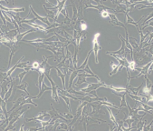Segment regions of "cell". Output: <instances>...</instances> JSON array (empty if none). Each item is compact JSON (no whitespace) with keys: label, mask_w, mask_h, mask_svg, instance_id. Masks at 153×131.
I'll list each match as a JSON object with an SVG mask.
<instances>
[{"label":"cell","mask_w":153,"mask_h":131,"mask_svg":"<svg viewBox=\"0 0 153 131\" xmlns=\"http://www.w3.org/2000/svg\"><path fill=\"white\" fill-rule=\"evenodd\" d=\"M1 17L2 18V21H3V22H4V25H6V21H5V19L4 18L3 15H2V14L1 15Z\"/></svg>","instance_id":"cell-43"},{"label":"cell","mask_w":153,"mask_h":131,"mask_svg":"<svg viewBox=\"0 0 153 131\" xmlns=\"http://www.w3.org/2000/svg\"><path fill=\"white\" fill-rule=\"evenodd\" d=\"M107 87H108V88H110V89H112V90H114V91H116L117 93H123V92H125V91H129L126 87H125V88L117 87L111 86V85H107Z\"/></svg>","instance_id":"cell-25"},{"label":"cell","mask_w":153,"mask_h":131,"mask_svg":"<svg viewBox=\"0 0 153 131\" xmlns=\"http://www.w3.org/2000/svg\"><path fill=\"white\" fill-rule=\"evenodd\" d=\"M83 71L84 72H85L88 73L89 74H91V75H92V76H94V77H96L97 79V80L99 81V82H101V80H100V79L98 77L97 75H96V74H94V73L91 72V70L90 67H89V64L87 63V65L85 66V68H84V69H83Z\"/></svg>","instance_id":"cell-23"},{"label":"cell","mask_w":153,"mask_h":131,"mask_svg":"<svg viewBox=\"0 0 153 131\" xmlns=\"http://www.w3.org/2000/svg\"><path fill=\"white\" fill-rule=\"evenodd\" d=\"M100 87H107V85L104 84V82H99V83H91L89 82L88 84L87 87L85 88H83V89H81L80 91L82 92V93H90L91 91H93V90H97Z\"/></svg>","instance_id":"cell-1"},{"label":"cell","mask_w":153,"mask_h":131,"mask_svg":"<svg viewBox=\"0 0 153 131\" xmlns=\"http://www.w3.org/2000/svg\"><path fill=\"white\" fill-rule=\"evenodd\" d=\"M55 69L57 70V75H58V76H59V77H60V79H62V83H63V89H64V90H65V76H66L67 74H65V73L62 72V71H61L59 69H58L57 66L55 67Z\"/></svg>","instance_id":"cell-18"},{"label":"cell","mask_w":153,"mask_h":131,"mask_svg":"<svg viewBox=\"0 0 153 131\" xmlns=\"http://www.w3.org/2000/svg\"><path fill=\"white\" fill-rule=\"evenodd\" d=\"M44 10H45L46 13V15H47V17H50V18H52V19H54V21H55V16H56V13H55L53 11H49V9H47L45 5H44Z\"/></svg>","instance_id":"cell-31"},{"label":"cell","mask_w":153,"mask_h":131,"mask_svg":"<svg viewBox=\"0 0 153 131\" xmlns=\"http://www.w3.org/2000/svg\"><path fill=\"white\" fill-rule=\"evenodd\" d=\"M68 130V126L65 123H63V122H60L59 124H57L56 126L55 127V130Z\"/></svg>","instance_id":"cell-29"},{"label":"cell","mask_w":153,"mask_h":131,"mask_svg":"<svg viewBox=\"0 0 153 131\" xmlns=\"http://www.w3.org/2000/svg\"><path fill=\"white\" fill-rule=\"evenodd\" d=\"M18 47H18V45H15L14 46L10 49V59H9V63H8V66H7V69H9V68H10L11 61H12V57L14 56L15 53L17 52Z\"/></svg>","instance_id":"cell-16"},{"label":"cell","mask_w":153,"mask_h":131,"mask_svg":"<svg viewBox=\"0 0 153 131\" xmlns=\"http://www.w3.org/2000/svg\"><path fill=\"white\" fill-rule=\"evenodd\" d=\"M23 126H24V124H23V122H22V126H21L20 130H23Z\"/></svg>","instance_id":"cell-44"},{"label":"cell","mask_w":153,"mask_h":131,"mask_svg":"<svg viewBox=\"0 0 153 131\" xmlns=\"http://www.w3.org/2000/svg\"><path fill=\"white\" fill-rule=\"evenodd\" d=\"M100 14H101L102 17H107L109 16V14H110V13H108V11L106 10H102L100 12Z\"/></svg>","instance_id":"cell-41"},{"label":"cell","mask_w":153,"mask_h":131,"mask_svg":"<svg viewBox=\"0 0 153 131\" xmlns=\"http://www.w3.org/2000/svg\"><path fill=\"white\" fill-rule=\"evenodd\" d=\"M125 17L127 18V23H128V24L134 25V26H136V27L137 28H139V26H138L137 24L139 23V21H141V20H142V18H144V16H142V17L141 18H140V19H139V21H137V22H135V21H134V20H133L131 17L129 16V13H125Z\"/></svg>","instance_id":"cell-17"},{"label":"cell","mask_w":153,"mask_h":131,"mask_svg":"<svg viewBox=\"0 0 153 131\" xmlns=\"http://www.w3.org/2000/svg\"><path fill=\"white\" fill-rule=\"evenodd\" d=\"M32 67H33V69L34 70H36V71H37L38 69H39V66H40V63H38V62H34L33 63V64H32Z\"/></svg>","instance_id":"cell-40"},{"label":"cell","mask_w":153,"mask_h":131,"mask_svg":"<svg viewBox=\"0 0 153 131\" xmlns=\"http://www.w3.org/2000/svg\"><path fill=\"white\" fill-rule=\"evenodd\" d=\"M49 90H52V87H48L46 86L45 85V83L43 82L42 83V89L39 90V93L37 96H33L34 97V99L36 98V99H39L41 97H42V94L44 93L45 91H49Z\"/></svg>","instance_id":"cell-12"},{"label":"cell","mask_w":153,"mask_h":131,"mask_svg":"<svg viewBox=\"0 0 153 131\" xmlns=\"http://www.w3.org/2000/svg\"><path fill=\"white\" fill-rule=\"evenodd\" d=\"M29 7H30V9L31 10V12L33 13V14H34L35 16H36V19H38L39 21L43 22V23H45V24L48 25L49 26H51L50 23H49V21H48V17H46H46H42V16L38 15V14L36 13L34 10V9H33V7H32V5H30Z\"/></svg>","instance_id":"cell-8"},{"label":"cell","mask_w":153,"mask_h":131,"mask_svg":"<svg viewBox=\"0 0 153 131\" xmlns=\"http://www.w3.org/2000/svg\"><path fill=\"white\" fill-rule=\"evenodd\" d=\"M92 52H93V50H92L89 51V53H88V55H87V58H86V59H85V61H84V62L83 63V64L81 66H79V67H78L77 69H84V68H85V66H86L87 65V63H88V60H89V58L91 53Z\"/></svg>","instance_id":"cell-33"},{"label":"cell","mask_w":153,"mask_h":131,"mask_svg":"<svg viewBox=\"0 0 153 131\" xmlns=\"http://www.w3.org/2000/svg\"><path fill=\"white\" fill-rule=\"evenodd\" d=\"M97 104H99V105H104V106H105L107 107H112V108H115V109H119L118 107L117 106H115V105H114V104H110V103H109V102H108V100H102V101H96Z\"/></svg>","instance_id":"cell-24"},{"label":"cell","mask_w":153,"mask_h":131,"mask_svg":"<svg viewBox=\"0 0 153 131\" xmlns=\"http://www.w3.org/2000/svg\"><path fill=\"white\" fill-rule=\"evenodd\" d=\"M13 81H14V80H13ZM13 81L11 82L10 87L9 88L8 91H7V93H6V94H5V96H4V98H3V100H5L6 102H7V101H8V100L10 99V98L11 96H12V88H13V86H14V83H13Z\"/></svg>","instance_id":"cell-20"},{"label":"cell","mask_w":153,"mask_h":131,"mask_svg":"<svg viewBox=\"0 0 153 131\" xmlns=\"http://www.w3.org/2000/svg\"><path fill=\"white\" fill-rule=\"evenodd\" d=\"M57 93H58L59 95H63V96L68 97V98H70L73 99V100H79L77 97H75L74 96H73L72 94H70V93H68L67 90H63V89H61V88L59 87L58 86H57Z\"/></svg>","instance_id":"cell-9"},{"label":"cell","mask_w":153,"mask_h":131,"mask_svg":"<svg viewBox=\"0 0 153 131\" xmlns=\"http://www.w3.org/2000/svg\"><path fill=\"white\" fill-rule=\"evenodd\" d=\"M28 86V82H23V84H21V85H19L16 86V88H17V89H20V90H23V91H25V93L27 94V96H30L29 93L27 91V87Z\"/></svg>","instance_id":"cell-22"},{"label":"cell","mask_w":153,"mask_h":131,"mask_svg":"<svg viewBox=\"0 0 153 131\" xmlns=\"http://www.w3.org/2000/svg\"><path fill=\"white\" fill-rule=\"evenodd\" d=\"M59 113L60 114L61 116H63V117H65L67 120L68 121L70 120H73V117H74L73 114H71L70 113H62V112H60V111H59Z\"/></svg>","instance_id":"cell-35"},{"label":"cell","mask_w":153,"mask_h":131,"mask_svg":"<svg viewBox=\"0 0 153 131\" xmlns=\"http://www.w3.org/2000/svg\"><path fill=\"white\" fill-rule=\"evenodd\" d=\"M100 36V34L99 33H96L94 34V39H93V52H94V55H95V61H96V63H99V61H98L97 55H98V51L99 50H101V47L99 45V41H98V38Z\"/></svg>","instance_id":"cell-2"},{"label":"cell","mask_w":153,"mask_h":131,"mask_svg":"<svg viewBox=\"0 0 153 131\" xmlns=\"http://www.w3.org/2000/svg\"><path fill=\"white\" fill-rule=\"evenodd\" d=\"M72 6H73V17L71 18L73 21H74L75 22H77V15H78V8L76 6L75 3L73 2V1H72Z\"/></svg>","instance_id":"cell-27"},{"label":"cell","mask_w":153,"mask_h":131,"mask_svg":"<svg viewBox=\"0 0 153 131\" xmlns=\"http://www.w3.org/2000/svg\"><path fill=\"white\" fill-rule=\"evenodd\" d=\"M28 25L31 26H32V27H34V28H36V29H37V30H40V31H44V32H45L46 34V33H47V31H48V30L46 29V28L43 27V26H40V25L35 24V23H28Z\"/></svg>","instance_id":"cell-26"},{"label":"cell","mask_w":153,"mask_h":131,"mask_svg":"<svg viewBox=\"0 0 153 131\" xmlns=\"http://www.w3.org/2000/svg\"><path fill=\"white\" fill-rule=\"evenodd\" d=\"M136 67V63H135L134 61H130L129 63V69H130L131 71H134L135 70V68Z\"/></svg>","instance_id":"cell-39"},{"label":"cell","mask_w":153,"mask_h":131,"mask_svg":"<svg viewBox=\"0 0 153 131\" xmlns=\"http://www.w3.org/2000/svg\"><path fill=\"white\" fill-rule=\"evenodd\" d=\"M9 31H10V29L9 28V26L7 25H2L1 26V34L2 35L6 34Z\"/></svg>","instance_id":"cell-36"},{"label":"cell","mask_w":153,"mask_h":131,"mask_svg":"<svg viewBox=\"0 0 153 131\" xmlns=\"http://www.w3.org/2000/svg\"><path fill=\"white\" fill-rule=\"evenodd\" d=\"M27 73H28V72L24 71L23 72L20 73L18 75H17V76H15V77H14V78L15 79H16V78H20V83H21L22 82V81H23V78L25 77V74H26Z\"/></svg>","instance_id":"cell-37"},{"label":"cell","mask_w":153,"mask_h":131,"mask_svg":"<svg viewBox=\"0 0 153 131\" xmlns=\"http://www.w3.org/2000/svg\"><path fill=\"white\" fill-rule=\"evenodd\" d=\"M29 61H25V62H20L17 64V68H21V69H25L28 65L29 64Z\"/></svg>","instance_id":"cell-38"},{"label":"cell","mask_w":153,"mask_h":131,"mask_svg":"<svg viewBox=\"0 0 153 131\" xmlns=\"http://www.w3.org/2000/svg\"><path fill=\"white\" fill-rule=\"evenodd\" d=\"M1 10H4L7 11V12H12L13 11L15 13H21V12H23L25 11L24 7H18V8H6V7H3L2 4H1Z\"/></svg>","instance_id":"cell-15"},{"label":"cell","mask_w":153,"mask_h":131,"mask_svg":"<svg viewBox=\"0 0 153 131\" xmlns=\"http://www.w3.org/2000/svg\"><path fill=\"white\" fill-rule=\"evenodd\" d=\"M2 15H3L4 16V17H5V19H6V20H7V21H9V22H10V23H12V20H10L11 18H10V17H7V15H6V14L4 13L3 11H2Z\"/></svg>","instance_id":"cell-42"},{"label":"cell","mask_w":153,"mask_h":131,"mask_svg":"<svg viewBox=\"0 0 153 131\" xmlns=\"http://www.w3.org/2000/svg\"><path fill=\"white\" fill-rule=\"evenodd\" d=\"M33 99H34V97L31 96H25V98L23 99V100L22 101V103L20 105V106H24L25 104H33L34 106L37 107L38 105L33 102V100H32Z\"/></svg>","instance_id":"cell-14"},{"label":"cell","mask_w":153,"mask_h":131,"mask_svg":"<svg viewBox=\"0 0 153 131\" xmlns=\"http://www.w3.org/2000/svg\"><path fill=\"white\" fill-rule=\"evenodd\" d=\"M79 72H83V69H76V70H73L71 72V74H70V77L69 80V86H68V88H70L71 87V85L73 84V80L76 79V77L78 74Z\"/></svg>","instance_id":"cell-13"},{"label":"cell","mask_w":153,"mask_h":131,"mask_svg":"<svg viewBox=\"0 0 153 131\" xmlns=\"http://www.w3.org/2000/svg\"><path fill=\"white\" fill-rule=\"evenodd\" d=\"M107 107V106H106ZM107 109H108V111H109V114H110V120H112V122L114 123V124L115 125H116V126H118V122H117V121H116V119L115 118V117H114V115H113V114L112 113L111 110L110 109V108L109 107H107Z\"/></svg>","instance_id":"cell-34"},{"label":"cell","mask_w":153,"mask_h":131,"mask_svg":"<svg viewBox=\"0 0 153 131\" xmlns=\"http://www.w3.org/2000/svg\"><path fill=\"white\" fill-rule=\"evenodd\" d=\"M59 96L63 98L64 101H65V103L67 104V106H68V109L70 112H72V110L70 109V98L65 96H63V95H59Z\"/></svg>","instance_id":"cell-30"},{"label":"cell","mask_w":153,"mask_h":131,"mask_svg":"<svg viewBox=\"0 0 153 131\" xmlns=\"http://www.w3.org/2000/svg\"><path fill=\"white\" fill-rule=\"evenodd\" d=\"M110 23H112V24H113L114 26H121V27H123L125 28V31H128L127 30V28L125 27V26L122 22L119 21V20H116V21H110Z\"/></svg>","instance_id":"cell-32"},{"label":"cell","mask_w":153,"mask_h":131,"mask_svg":"<svg viewBox=\"0 0 153 131\" xmlns=\"http://www.w3.org/2000/svg\"><path fill=\"white\" fill-rule=\"evenodd\" d=\"M46 76L47 77V79H49V82L52 85V99H54V100H55L56 103L59 104V97H58V93H57V85H55V82L51 79V77L49 76V75H46Z\"/></svg>","instance_id":"cell-3"},{"label":"cell","mask_w":153,"mask_h":131,"mask_svg":"<svg viewBox=\"0 0 153 131\" xmlns=\"http://www.w3.org/2000/svg\"><path fill=\"white\" fill-rule=\"evenodd\" d=\"M49 116H50V114L48 113V111H41V112L38 114L37 117L31 118V119H26L25 120L27 121V122L34 120H43L46 117H49Z\"/></svg>","instance_id":"cell-7"},{"label":"cell","mask_w":153,"mask_h":131,"mask_svg":"<svg viewBox=\"0 0 153 131\" xmlns=\"http://www.w3.org/2000/svg\"><path fill=\"white\" fill-rule=\"evenodd\" d=\"M110 64L112 65V72L110 73V76H112L113 74H115L117 73V72L119 70V68L121 67V65L120 64H115L113 62H110Z\"/></svg>","instance_id":"cell-28"},{"label":"cell","mask_w":153,"mask_h":131,"mask_svg":"<svg viewBox=\"0 0 153 131\" xmlns=\"http://www.w3.org/2000/svg\"><path fill=\"white\" fill-rule=\"evenodd\" d=\"M78 100L81 101H87V103L90 104V103H93V102H96V101H102V100H107L108 98H100L99 97H94V96H91L88 93H87V95L84 96L83 98H78Z\"/></svg>","instance_id":"cell-4"},{"label":"cell","mask_w":153,"mask_h":131,"mask_svg":"<svg viewBox=\"0 0 153 131\" xmlns=\"http://www.w3.org/2000/svg\"><path fill=\"white\" fill-rule=\"evenodd\" d=\"M129 91H125V92L123 93V94H121V93H115V91H113V93H115L117 96L121 97V105H120V108H123V107H125L127 106V101L125 100V96H126L127 93H128Z\"/></svg>","instance_id":"cell-10"},{"label":"cell","mask_w":153,"mask_h":131,"mask_svg":"<svg viewBox=\"0 0 153 131\" xmlns=\"http://www.w3.org/2000/svg\"><path fill=\"white\" fill-rule=\"evenodd\" d=\"M25 98V95H23V94H22V96H21L20 98H18L17 100H15V101H12V104H13V107L10 110V111H9V113H10V112H12V111L15 110L16 108H17L18 106H20V105H21V104L22 103V101L23 100V99H24Z\"/></svg>","instance_id":"cell-11"},{"label":"cell","mask_w":153,"mask_h":131,"mask_svg":"<svg viewBox=\"0 0 153 131\" xmlns=\"http://www.w3.org/2000/svg\"><path fill=\"white\" fill-rule=\"evenodd\" d=\"M38 74V84H36V86L38 87L39 90L42 89V83L44 82V76L45 74H42V73L38 72H37Z\"/></svg>","instance_id":"cell-21"},{"label":"cell","mask_w":153,"mask_h":131,"mask_svg":"<svg viewBox=\"0 0 153 131\" xmlns=\"http://www.w3.org/2000/svg\"><path fill=\"white\" fill-rule=\"evenodd\" d=\"M144 78L146 79V86L143 88L142 94L146 96L152 95V82L149 79L147 75H144Z\"/></svg>","instance_id":"cell-5"},{"label":"cell","mask_w":153,"mask_h":131,"mask_svg":"<svg viewBox=\"0 0 153 131\" xmlns=\"http://www.w3.org/2000/svg\"><path fill=\"white\" fill-rule=\"evenodd\" d=\"M87 77H94V76H92V75H91V74H87V73H83V74H78V80H77L76 83L75 84V86H79V85H81L83 83L89 84V82H88L87 80H86Z\"/></svg>","instance_id":"cell-6"},{"label":"cell","mask_w":153,"mask_h":131,"mask_svg":"<svg viewBox=\"0 0 153 131\" xmlns=\"http://www.w3.org/2000/svg\"><path fill=\"white\" fill-rule=\"evenodd\" d=\"M143 85H144V82H143L140 86L138 87H134L129 86H129L126 87V88L128 89V90L131 91L133 93V95H134V96H138V95H139V90H141V88H142V87L143 86Z\"/></svg>","instance_id":"cell-19"}]
</instances>
